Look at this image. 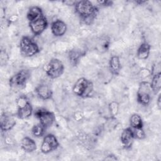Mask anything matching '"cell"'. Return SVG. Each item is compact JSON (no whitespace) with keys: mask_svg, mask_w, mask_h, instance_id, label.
Listing matches in <instances>:
<instances>
[{"mask_svg":"<svg viewBox=\"0 0 161 161\" xmlns=\"http://www.w3.org/2000/svg\"><path fill=\"white\" fill-rule=\"evenodd\" d=\"M29 26L31 32L35 35H39L47 28L48 21L46 17L43 15L38 19L29 22Z\"/></svg>","mask_w":161,"mask_h":161,"instance_id":"cell-10","label":"cell"},{"mask_svg":"<svg viewBox=\"0 0 161 161\" xmlns=\"http://www.w3.org/2000/svg\"><path fill=\"white\" fill-rule=\"evenodd\" d=\"M93 91V84L92 82L84 78H79L74 84L72 87L73 92L82 97H89Z\"/></svg>","mask_w":161,"mask_h":161,"instance_id":"cell-2","label":"cell"},{"mask_svg":"<svg viewBox=\"0 0 161 161\" xmlns=\"http://www.w3.org/2000/svg\"><path fill=\"white\" fill-rule=\"evenodd\" d=\"M105 160H118V158L114 155H113V154H110V155H108V156H106V157L104 158Z\"/></svg>","mask_w":161,"mask_h":161,"instance_id":"cell-26","label":"cell"},{"mask_svg":"<svg viewBox=\"0 0 161 161\" xmlns=\"http://www.w3.org/2000/svg\"><path fill=\"white\" fill-rule=\"evenodd\" d=\"M42 9L38 6H32L31 7L26 14V18L29 22L33 21L38 18L43 16Z\"/></svg>","mask_w":161,"mask_h":161,"instance_id":"cell-17","label":"cell"},{"mask_svg":"<svg viewBox=\"0 0 161 161\" xmlns=\"http://www.w3.org/2000/svg\"><path fill=\"white\" fill-rule=\"evenodd\" d=\"M29 77V71L25 69H22L9 79V86L14 88H22L26 85Z\"/></svg>","mask_w":161,"mask_h":161,"instance_id":"cell-8","label":"cell"},{"mask_svg":"<svg viewBox=\"0 0 161 161\" xmlns=\"http://www.w3.org/2000/svg\"><path fill=\"white\" fill-rule=\"evenodd\" d=\"M134 138L138 139V140H143L146 137V134L143 130V128H131Z\"/></svg>","mask_w":161,"mask_h":161,"instance_id":"cell-23","label":"cell"},{"mask_svg":"<svg viewBox=\"0 0 161 161\" xmlns=\"http://www.w3.org/2000/svg\"><path fill=\"white\" fill-rule=\"evenodd\" d=\"M35 92L38 97L43 100L50 99L52 97V91L46 84H40L35 88Z\"/></svg>","mask_w":161,"mask_h":161,"instance_id":"cell-14","label":"cell"},{"mask_svg":"<svg viewBox=\"0 0 161 161\" xmlns=\"http://www.w3.org/2000/svg\"><path fill=\"white\" fill-rule=\"evenodd\" d=\"M21 147L26 152H33L36 149V143L35 141L28 137H24L21 142Z\"/></svg>","mask_w":161,"mask_h":161,"instance_id":"cell-15","label":"cell"},{"mask_svg":"<svg viewBox=\"0 0 161 161\" xmlns=\"http://www.w3.org/2000/svg\"><path fill=\"white\" fill-rule=\"evenodd\" d=\"M19 49L23 55L32 57L40 52L38 45L30 37L23 36L19 42Z\"/></svg>","mask_w":161,"mask_h":161,"instance_id":"cell-3","label":"cell"},{"mask_svg":"<svg viewBox=\"0 0 161 161\" xmlns=\"http://www.w3.org/2000/svg\"><path fill=\"white\" fill-rule=\"evenodd\" d=\"M34 114L39 119L40 123L46 129L50 127L55 119L54 114L45 108H38L35 111Z\"/></svg>","mask_w":161,"mask_h":161,"instance_id":"cell-7","label":"cell"},{"mask_svg":"<svg viewBox=\"0 0 161 161\" xmlns=\"http://www.w3.org/2000/svg\"><path fill=\"white\" fill-rule=\"evenodd\" d=\"M157 104L158 107V109H160V107H161V96H160V94L158 95L157 101Z\"/></svg>","mask_w":161,"mask_h":161,"instance_id":"cell-27","label":"cell"},{"mask_svg":"<svg viewBox=\"0 0 161 161\" xmlns=\"http://www.w3.org/2000/svg\"><path fill=\"white\" fill-rule=\"evenodd\" d=\"M82 53L80 50L76 49L71 50L69 53V58L71 64L73 65H76Z\"/></svg>","mask_w":161,"mask_h":161,"instance_id":"cell-21","label":"cell"},{"mask_svg":"<svg viewBox=\"0 0 161 161\" xmlns=\"http://www.w3.org/2000/svg\"><path fill=\"white\" fill-rule=\"evenodd\" d=\"M45 130L46 128L40 123H39L33 126L31 129V133L34 136L39 138L45 134Z\"/></svg>","mask_w":161,"mask_h":161,"instance_id":"cell-22","label":"cell"},{"mask_svg":"<svg viewBox=\"0 0 161 161\" xmlns=\"http://www.w3.org/2000/svg\"><path fill=\"white\" fill-rule=\"evenodd\" d=\"M151 89L150 83L147 81H142L139 86L137 93L136 99L138 103L143 106H147L151 100Z\"/></svg>","mask_w":161,"mask_h":161,"instance_id":"cell-5","label":"cell"},{"mask_svg":"<svg viewBox=\"0 0 161 161\" xmlns=\"http://www.w3.org/2000/svg\"><path fill=\"white\" fill-rule=\"evenodd\" d=\"M97 3L99 5L103 6H110L113 4V1H98Z\"/></svg>","mask_w":161,"mask_h":161,"instance_id":"cell-25","label":"cell"},{"mask_svg":"<svg viewBox=\"0 0 161 161\" xmlns=\"http://www.w3.org/2000/svg\"><path fill=\"white\" fill-rule=\"evenodd\" d=\"M109 67L111 72L114 75H118L121 69V63L118 56H112L109 62Z\"/></svg>","mask_w":161,"mask_h":161,"instance_id":"cell-18","label":"cell"},{"mask_svg":"<svg viewBox=\"0 0 161 161\" xmlns=\"http://www.w3.org/2000/svg\"><path fill=\"white\" fill-rule=\"evenodd\" d=\"M150 45L147 42L142 43L138 47L136 52V56L140 60L147 59L150 52Z\"/></svg>","mask_w":161,"mask_h":161,"instance_id":"cell-16","label":"cell"},{"mask_svg":"<svg viewBox=\"0 0 161 161\" xmlns=\"http://www.w3.org/2000/svg\"><path fill=\"white\" fill-rule=\"evenodd\" d=\"M130 127L133 128H143V123L141 116L136 113L133 114L130 118Z\"/></svg>","mask_w":161,"mask_h":161,"instance_id":"cell-20","label":"cell"},{"mask_svg":"<svg viewBox=\"0 0 161 161\" xmlns=\"http://www.w3.org/2000/svg\"><path fill=\"white\" fill-rule=\"evenodd\" d=\"M150 86L154 94H157L160 91L161 88V73L160 72L153 75Z\"/></svg>","mask_w":161,"mask_h":161,"instance_id":"cell-19","label":"cell"},{"mask_svg":"<svg viewBox=\"0 0 161 161\" xmlns=\"http://www.w3.org/2000/svg\"><path fill=\"white\" fill-rule=\"evenodd\" d=\"M51 31L55 36H62L67 31V25L63 21L57 19L52 22L51 25Z\"/></svg>","mask_w":161,"mask_h":161,"instance_id":"cell-12","label":"cell"},{"mask_svg":"<svg viewBox=\"0 0 161 161\" xmlns=\"http://www.w3.org/2000/svg\"><path fill=\"white\" fill-rule=\"evenodd\" d=\"M16 125L14 118L6 113H4L1 116L0 128L2 131H7L11 130Z\"/></svg>","mask_w":161,"mask_h":161,"instance_id":"cell-11","label":"cell"},{"mask_svg":"<svg viewBox=\"0 0 161 161\" xmlns=\"http://www.w3.org/2000/svg\"><path fill=\"white\" fill-rule=\"evenodd\" d=\"M58 146L59 143L55 136L53 134H48L43 139L40 150L43 153L47 154L55 150Z\"/></svg>","mask_w":161,"mask_h":161,"instance_id":"cell-9","label":"cell"},{"mask_svg":"<svg viewBox=\"0 0 161 161\" xmlns=\"http://www.w3.org/2000/svg\"><path fill=\"white\" fill-rule=\"evenodd\" d=\"M75 10L82 21L87 25L92 23L98 13L97 6L87 0L77 1L75 4Z\"/></svg>","mask_w":161,"mask_h":161,"instance_id":"cell-1","label":"cell"},{"mask_svg":"<svg viewBox=\"0 0 161 161\" xmlns=\"http://www.w3.org/2000/svg\"><path fill=\"white\" fill-rule=\"evenodd\" d=\"M109 110L110 112V114L111 115V117H115L119 111V104L116 101H113L109 104Z\"/></svg>","mask_w":161,"mask_h":161,"instance_id":"cell-24","label":"cell"},{"mask_svg":"<svg viewBox=\"0 0 161 161\" xmlns=\"http://www.w3.org/2000/svg\"><path fill=\"white\" fill-rule=\"evenodd\" d=\"M121 142L123 145L126 148H129L131 146L133 140L134 138L133 131L131 127H128L125 128L121 134Z\"/></svg>","mask_w":161,"mask_h":161,"instance_id":"cell-13","label":"cell"},{"mask_svg":"<svg viewBox=\"0 0 161 161\" xmlns=\"http://www.w3.org/2000/svg\"><path fill=\"white\" fill-rule=\"evenodd\" d=\"M16 104L18 106L17 116L19 118L26 119L32 114V106L25 96H20L16 100Z\"/></svg>","mask_w":161,"mask_h":161,"instance_id":"cell-4","label":"cell"},{"mask_svg":"<svg viewBox=\"0 0 161 161\" xmlns=\"http://www.w3.org/2000/svg\"><path fill=\"white\" fill-rule=\"evenodd\" d=\"M64 70L63 63L58 58H52L50 60L46 67L47 75L52 78L56 79L62 75Z\"/></svg>","mask_w":161,"mask_h":161,"instance_id":"cell-6","label":"cell"}]
</instances>
